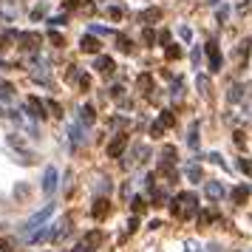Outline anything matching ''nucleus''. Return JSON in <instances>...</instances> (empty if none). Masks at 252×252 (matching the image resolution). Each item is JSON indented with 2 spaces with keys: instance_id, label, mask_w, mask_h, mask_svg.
<instances>
[{
  "instance_id": "nucleus-1",
  "label": "nucleus",
  "mask_w": 252,
  "mask_h": 252,
  "mask_svg": "<svg viewBox=\"0 0 252 252\" xmlns=\"http://www.w3.org/2000/svg\"><path fill=\"white\" fill-rule=\"evenodd\" d=\"M51 213H54V204H46L43 210H40V213H34V216H32V218H29V221L23 224V232H32V229L43 227L48 218H51Z\"/></svg>"
},
{
  "instance_id": "nucleus-2",
  "label": "nucleus",
  "mask_w": 252,
  "mask_h": 252,
  "mask_svg": "<svg viewBox=\"0 0 252 252\" xmlns=\"http://www.w3.org/2000/svg\"><path fill=\"white\" fill-rule=\"evenodd\" d=\"M125 148H127V136H116L111 145H108V156L111 159H119L122 153H125Z\"/></svg>"
},
{
  "instance_id": "nucleus-3",
  "label": "nucleus",
  "mask_w": 252,
  "mask_h": 252,
  "mask_svg": "<svg viewBox=\"0 0 252 252\" xmlns=\"http://www.w3.org/2000/svg\"><path fill=\"white\" fill-rule=\"evenodd\" d=\"M54 190H57V170H54V167H48L46 176H43V193L51 195Z\"/></svg>"
},
{
  "instance_id": "nucleus-4",
  "label": "nucleus",
  "mask_w": 252,
  "mask_h": 252,
  "mask_svg": "<svg viewBox=\"0 0 252 252\" xmlns=\"http://www.w3.org/2000/svg\"><path fill=\"white\" fill-rule=\"evenodd\" d=\"M207 57H210V71H213V74L221 71V54H218L216 43H210V46H207Z\"/></svg>"
},
{
  "instance_id": "nucleus-5",
  "label": "nucleus",
  "mask_w": 252,
  "mask_h": 252,
  "mask_svg": "<svg viewBox=\"0 0 252 252\" xmlns=\"http://www.w3.org/2000/svg\"><path fill=\"white\" fill-rule=\"evenodd\" d=\"M80 48L85 51V54H96V51H99V40H96V37H91V34H82Z\"/></svg>"
},
{
  "instance_id": "nucleus-6",
  "label": "nucleus",
  "mask_w": 252,
  "mask_h": 252,
  "mask_svg": "<svg viewBox=\"0 0 252 252\" xmlns=\"http://www.w3.org/2000/svg\"><path fill=\"white\" fill-rule=\"evenodd\" d=\"M207 195H210L213 201H218V198L224 195V184H218V182H210V184H207Z\"/></svg>"
},
{
  "instance_id": "nucleus-7",
  "label": "nucleus",
  "mask_w": 252,
  "mask_h": 252,
  "mask_svg": "<svg viewBox=\"0 0 252 252\" xmlns=\"http://www.w3.org/2000/svg\"><path fill=\"white\" fill-rule=\"evenodd\" d=\"M96 71H102V74H111L114 71V60L111 57H96V65H94Z\"/></svg>"
},
{
  "instance_id": "nucleus-8",
  "label": "nucleus",
  "mask_w": 252,
  "mask_h": 252,
  "mask_svg": "<svg viewBox=\"0 0 252 252\" xmlns=\"http://www.w3.org/2000/svg\"><path fill=\"white\" fill-rule=\"evenodd\" d=\"M105 213H108V201H105V198H96V204H94V216L105 218Z\"/></svg>"
},
{
  "instance_id": "nucleus-9",
  "label": "nucleus",
  "mask_w": 252,
  "mask_h": 252,
  "mask_svg": "<svg viewBox=\"0 0 252 252\" xmlns=\"http://www.w3.org/2000/svg\"><path fill=\"white\" fill-rule=\"evenodd\" d=\"M99 241H102V235H99V232H91V235H85V238H82V244H85V247L94 252V247H96Z\"/></svg>"
},
{
  "instance_id": "nucleus-10",
  "label": "nucleus",
  "mask_w": 252,
  "mask_h": 252,
  "mask_svg": "<svg viewBox=\"0 0 252 252\" xmlns=\"http://www.w3.org/2000/svg\"><path fill=\"white\" fill-rule=\"evenodd\" d=\"M29 111H32V116H37V119H43V102H37V99H29Z\"/></svg>"
},
{
  "instance_id": "nucleus-11",
  "label": "nucleus",
  "mask_w": 252,
  "mask_h": 252,
  "mask_svg": "<svg viewBox=\"0 0 252 252\" xmlns=\"http://www.w3.org/2000/svg\"><path fill=\"white\" fill-rule=\"evenodd\" d=\"M51 235H54V229H51V227H46V229H40V232H34V235H32V241H34V244H40V241L51 238Z\"/></svg>"
},
{
  "instance_id": "nucleus-12",
  "label": "nucleus",
  "mask_w": 252,
  "mask_h": 252,
  "mask_svg": "<svg viewBox=\"0 0 252 252\" xmlns=\"http://www.w3.org/2000/svg\"><path fill=\"white\" fill-rule=\"evenodd\" d=\"M80 114H82V122H85V125H94V108L91 105H85Z\"/></svg>"
},
{
  "instance_id": "nucleus-13",
  "label": "nucleus",
  "mask_w": 252,
  "mask_h": 252,
  "mask_svg": "<svg viewBox=\"0 0 252 252\" xmlns=\"http://www.w3.org/2000/svg\"><path fill=\"white\" fill-rule=\"evenodd\" d=\"M247 195H250V187H235V193H232V198H235V201H244Z\"/></svg>"
},
{
  "instance_id": "nucleus-14",
  "label": "nucleus",
  "mask_w": 252,
  "mask_h": 252,
  "mask_svg": "<svg viewBox=\"0 0 252 252\" xmlns=\"http://www.w3.org/2000/svg\"><path fill=\"white\" fill-rule=\"evenodd\" d=\"M198 88H201L204 96H210V80H207V77H198Z\"/></svg>"
},
{
  "instance_id": "nucleus-15",
  "label": "nucleus",
  "mask_w": 252,
  "mask_h": 252,
  "mask_svg": "<svg viewBox=\"0 0 252 252\" xmlns=\"http://www.w3.org/2000/svg\"><path fill=\"white\" fill-rule=\"evenodd\" d=\"M238 170H241V173H250V176H252V161H250V159H241V161H238Z\"/></svg>"
},
{
  "instance_id": "nucleus-16",
  "label": "nucleus",
  "mask_w": 252,
  "mask_h": 252,
  "mask_svg": "<svg viewBox=\"0 0 252 252\" xmlns=\"http://www.w3.org/2000/svg\"><path fill=\"white\" fill-rule=\"evenodd\" d=\"M159 9H153V12H145V14H142V20H159Z\"/></svg>"
},
{
  "instance_id": "nucleus-17",
  "label": "nucleus",
  "mask_w": 252,
  "mask_h": 252,
  "mask_svg": "<svg viewBox=\"0 0 252 252\" xmlns=\"http://www.w3.org/2000/svg\"><path fill=\"white\" fill-rule=\"evenodd\" d=\"M159 125H161V127H170V125H173V116H170V114H164V116L159 119Z\"/></svg>"
},
{
  "instance_id": "nucleus-18",
  "label": "nucleus",
  "mask_w": 252,
  "mask_h": 252,
  "mask_svg": "<svg viewBox=\"0 0 252 252\" xmlns=\"http://www.w3.org/2000/svg\"><path fill=\"white\" fill-rule=\"evenodd\" d=\"M48 37H51V43H54V46H63V37H60L57 32H51Z\"/></svg>"
},
{
  "instance_id": "nucleus-19",
  "label": "nucleus",
  "mask_w": 252,
  "mask_h": 252,
  "mask_svg": "<svg viewBox=\"0 0 252 252\" xmlns=\"http://www.w3.org/2000/svg\"><path fill=\"white\" fill-rule=\"evenodd\" d=\"M179 54H182V48H179V46H176V48H167V57H179Z\"/></svg>"
},
{
  "instance_id": "nucleus-20",
  "label": "nucleus",
  "mask_w": 252,
  "mask_h": 252,
  "mask_svg": "<svg viewBox=\"0 0 252 252\" xmlns=\"http://www.w3.org/2000/svg\"><path fill=\"white\" fill-rule=\"evenodd\" d=\"M190 179H195V182H198V179H201V170H198V167H190Z\"/></svg>"
},
{
  "instance_id": "nucleus-21",
  "label": "nucleus",
  "mask_w": 252,
  "mask_h": 252,
  "mask_svg": "<svg viewBox=\"0 0 252 252\" xmlns=\"http://www.w3.org/2000/svg\"><path fill=\"white\" fill-rule=\"evenodd\" d=\"M179 34H182L184 40H190V29H187V26H182V29H179Z\"/></svg>"
},
{
  "instance_id": "nucleus-22",
  "label": "nucleus",
  "mask_w": 252,
  "mask_h": 252,
  "mask_svg": "<svg viewBox=\"0 0 252 252\" xmlns=\"http://www.w3.org/2000/svg\"><path fill=\"white\" fill-rule=\"evenodd\" d=\"M159 43H164V46H167V43H170V34H167V32H161V34H159Z\"/></svg>"
},
{
  "instance_id": "nucleus-23",
  "label": "nucleus",
  "mask_w": 252,
  "mask_h": 252,
  "mask_svg": "<svg viewBox=\"0 0 252 252\" xmlns=\"http://www.w3.org/2000/svg\"><path fill=\"white\" fill-rule=\"evenodd\" d=\"M119 48H122V51H127V48H130V43H127L125 37H119Z\"/></svg>"
},
{
  "instance_id": "nucleus-24",
  "label": "nucleus",
  "mask_w": 252,
  "mask_h": 252,
  "mask_svg": "<svg viewBox=\"0 0 252 252\" xmlns=\"http://www.w3.org/2000/svg\"><path fill=\"white\" fill-rule=\"evenodd\" d=\"M195 136H198V127H193V130H190V145H193V148H195Z\"/></svg>"
},
{
  "instance_id": "nucleus-25",
  "label": "nucleus",
  "mask_w": 252,
  "mask_h": 252,
  "mask_svg": "<svg viewBox=\"0 0 252 252\" xmlns=\"http://www.w3.org/2000/svg\"><path fill=\"white\" fill-rule=\"evenodd\" d=\"M0 91H6V94H9V91H12V85H9V82H3V80H0Z\"/></svg>"
}]
</instances>
